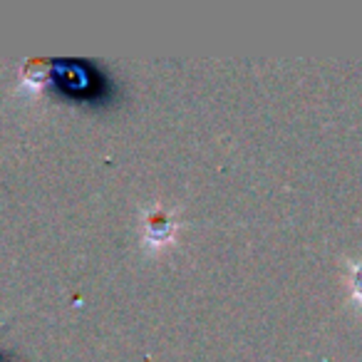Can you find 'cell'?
<instances>
[{
    "mask_svg": "<svg viewBox=\"0 0 362 362\" xmlns=\"http://www.w3.org/2000/svg\"><path fill=\"white\" fill-rule=\"evenodd\" d=\"M355 286H357V296H362V271L355 273Z\"/></svg>",
    "mask_w": 362,
    "mask_h": 362,
    "instance_id": "1",
    "label": "cell"
}]
</instances>
